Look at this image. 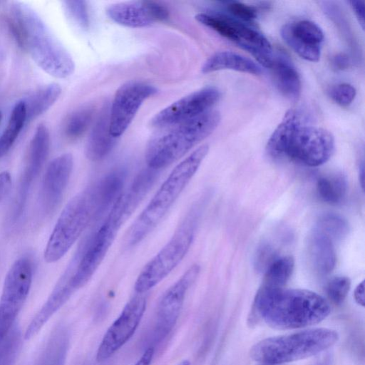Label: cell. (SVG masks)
I'll use <instances>...</instances> for the list:
<instances>
[{"mask_svg": "<svg viewBox=\"0 0 365 365\" xmlns=\"http://www.w3.org/2000/svg\"><path fill=\"white\" fill-rule=\"evenodd\" d=\"M177 365H190V362L188 360L185 359L178 363Z\"/></svg>", "mask_w": 365, "mask_h": 365, "instance_id": "f6af8a7d", "label": "cell"}, {"mask_svg": "<svg viewBox=\"0 0 365 365\" xmlns=\"http://www.w3.org/2000/svg\"><path fill=\"white\" fill-rule=\"evenodd\" d=\"M33 278V264L27 257L16 259L5 277L0 297V341L15 324L29 295Z\"/></svg>", "mask_w": 365, "mask_h": 365, "instance_id": "9c48e42d", "label": "cell"}, {"mask_svg": "<svg viewBox=\"0 0 365 365\" xmlns=\"http://www.w3.org/2000/svg\"><path fill=\"white\" fill-rule=\"evenodd\" d=\"M208 151L209 146L202 145L175 167L127 231L123 240L125 248L140 243L160 223L195 175Z\"/></svg>", "mask_w": 365, "mask_h": 365, "instance_id": "3957f363", "label": "cell"}, {"mask_svg": "<svg viewBox=\"0 0 365 365\" xmlns=\"http://www.w3.org/2000/svg\"><path fill=\"white\" fill-rule=\"evenodd\" d=\"M304 117L297 110H289L267 141L266 150L273 158H282L295 130L304 124Z\"/></svg>", "mask_w": 365, "mask_h": 365, "instance_id": "603a6c76", "label": "cell"}, {"mask_svg": "<svg viewBox=\"0 0 365 365\" xmlns=\"http://www.w3.org/2000/svg\"><path fill=\"white\" fill-rule=\"evenodd\" d=\"M351 7L356 16L358 21L361 24L362 29L364 28V4L363 1H349Z\"/></svg>", "mask_w": 365, "mask_h": 365, "instance_id": "f35d334b", "label": "cell"}, {"mask_svg": "<svg viewBox=\"0 0 365 365\" xmlns=\"http://www.w3.org/2000/svg\"><path fill=\"white\" fill-rule=\"evenodd\" d=\"M294 267L291 256L277 257L264 272L263 286L283 287L290 279Z\"/></svg>", "mask_w": 365, "mask_h": 365, "instance_id": "f1b7e54d", "label": "cell"}, {"mask_svg": "<svg viewBox=\"0 0 365 365\" xmlns=\"http://www.w3.org/2000/svg\"><path fill=\"white\" fill-rule=\"evenodd\" d=\"M64 9L68 15L81 28L89 26V16L86 2L79 0L63 1Z\"/></svg>", "mask_w": 365, "mask_h": 365, "instance_id": "836d02e7", "label": "cell"}, {"mask_svg": "<svg viewBox=\"0 0 365 365\" xmlns=\"http://www.w3.org/2000/svg\"><path fill=\"white\" fill-rule=\"evenodd\" d=\"M359 181L362 189L364 187V165L362 163L359 168Z\"/></svg>", "mask_w": 365, "mask_h": 365, "instance_id": "ee69618b", "label": "cell"}, {"mask_svg": "<svg viewBox=\"0 0 365 365\" xmlns=\"http://www.w3.org/2000/svg\"><path fill=\"white\" fill-rule=\"evenodd\" d=\"M261 365H267V364H262Z\"/></svg>", "mask_w": 365, "mask_h": 365, "instance_id": "7dc6e473", "label": "cell"}, {"mask_svg": "<svg viewBox=\"0 0 365 365\" xmlns=\"http://www.w3.org/2000/svg\"><path fill=\"white\" fill-rule=\"evenodd\" d=\"M329 94L337 104L347 106L354 101L356 96V89L351 85L343 83L331 87Z\"/></svg>", "mask_w": 365, "mask_h": 365, "instance_id": "d590c367", "label": "cell"}, {"mask_svg": "<svg viewBox=\"0 0 365 365\" xmlns=\"http://www.w3.org/2000/svg\"><path fill=\"white\" fill-rule=\"evenodd\" d=\"M317 229L332 240L343 237L348 231V225L343 218L337 215H326L319 220Z\"/></svg>", "mask_w": 365, "mask_h": 365, "instance_id": "1f68e13d", "label": "cell"}, {"mask_svg": "<svg viewBox=\"0 0 365 365\" xmlns=\"http://www.w3.org/2000/svg\"><path fill=\"white\" fill-rule=\"evenodd\" d=\"M9 24L19 46L42 70L58 78L72 75L75 63L71 56L31 7L13 3Z\"/></svg>", "mask_w": 365, "mask_h": 365, "instance_id": "7a4b0ae2", "label": "cell"}, {"mask_svg": "<svg viewBox=\"0 0 365 365\" xmlns=\"http://www.w3.org/2000/svg\"><path fill=\"white\" fill-rule=\"evenodd\" d=\"M158 92L153 86L130 81L116 91L109 109V130L114 138L126 130L143 103Z\"/></svg>", "mask_w": 365, "mask_h": 365, "instance_id": "7c38bea8", "label": "cell"}, {"mask_svg": "<svg viewBox=\"0 0 365 365\" xmlns=\"http://www.w3.org/2000/svg\"><path fill=\"white\" fill-rule=\"evenodd\" d=\"M94 113V108L87 106L78 108L68 115L63 125L65 135L71 139L81 137L91 125Z\"/></svg>", "mask_w": 365, "mask_h": 365, "instance_id": "f546056e", "label": "cell"}, {"mask_svg": "<svg viewBox=\"0 0 365 365\" xmlns=\"http://www.w3.org/2000/svg\"><path fill=\"white\" fill-rule=\"evenodd\" d=\"M71 276L72 273L66 269L50 296L28 325L24 334L25 339H30L36 335L76 291L71 285Z\"/></svg>", "mask_w": 365, "mask_h": 365, "instance_id": "ffe728a7", "label": "cell"}, {"mask_svg": "<svg viewBox=\"0 0 365 365\" xmlns=\"http://www.w3.org/2000/svg\"><path fill=\"white\" fill-rule=\"evenodd\" d=\"M109 109L104 106L92 128L86 145V155L91 161L105 158L116 143L109 130Z\"/></svg>", "mask_w": 365, "mask_h": 365, "instance_id": "44dd1931", "label": "cell"}, {"mask_svg": "<svg viewBox=\"0 0 365 365\" xmlns=\"http://www.w3.org/2000/svg\"><path fill=\"white\" fill-rule=\"evenodd\" d=\"M61 93V86L50 83L36 90L22 100L25 105L26 121L32 120L48 110Z\"/></svg>", "mask_w": 365, "mask_h": 365, "instance_id": "484cf974", "label": "cell"}, {"mask_svg": "<svg viewBox=\"0 0 365 365\" xmlns=\"http://www.w3.org/2000/svg\"><path fill=\"white\" fill-rule=\"evenodd\" d=\"M200 273L198 264H193L170 286L161 297L157 309V331L166 335L175 326L186 293Z\"/></svg>", "mask_w": 365, "mask_h": 365, "instance_id": "5bb4252c", "label": "cell"}, {"mask_svg": "<svg viewBox=\"0 0 365 365\" xmlns=\"http://www.w3.org/2000/svg\"><path fill=\"white\" fill-rule=\"evenodd\" d=\"M195 19L248 51L264 67H271L274 58L272 46L257 30L222 14L200 13Z\"/></svg>", "mask_w": 365, "mask_h": 365, "instance_id": "ba28073f", "label": "cell"}, {"mask_svg": "<svg viewBox=\"0 0 365 365\" xmlns=\"http://www.w3.org/2000/svg\"><path fill=\"white\" fill-rule=\"evenodd\" d=\"M145 294L133 297L118 317L106 331L96 352V361L102 363L112 357L133 336L146 309Z\"/></svg>", "mask_w": 365, "mask_h": 365, "instance_id": "8fae6325", "label": "cell"}, {"mask_svg": "<svg viewBox=\"0 0 365 365\" xmlns=\"http://www.w3.org/2000/svg\"><path fill=\"white\" fill-rule=\"evenodd\" d=\"M280 32L284 41L301 58L312 62L319 60L324 34L315 23L302 20L287 24Z\"/></svg>", "mask_w": 365, "mask_h": 365, "instance_id": "e0dca14e", "label": "cell"}, {"mask_svg": "<svg viewBox=\"0 0 365 365\" xmlns=\"http://www.w3.org/2000/svg\"><path fill=\"white\" fill-rule=\"evenodd\" d=\"M347 190L346 178L341 174L334 173L322 176L317 182L319 198L329 204H337L344 197Z\"/></svg>", "mask_w": 365, "mask_h": 365, "instance_id": "83f0119b", "label": "cell"}, {"mask_svg": "<svg viewBox=\"0 0 365 365\" xmlns=\"http://www.w3.org/2000/svg\"><path fill=\"white\" fill-rule=\"evenodd\" d=\"M96 206L92 186L75 195L61 212L44 251L48 263L61 259L94 220Z\"/></svg>", "mask_w": 365, "mask_h": 365, "instance_id": "52a82bcc", "label": "cell"}, {"mask_svg": "<svg viewBox=\"0 0 365 365\" xmlns=\"http://www.w3.org/2000/svg\"><path fill=\"white\" fill-rule=\"evenodd\" d=\"M1 118H2V114H1V112L0 111V123H1Z\"/></svg>", "mask_w": 365, "mask_h": 365, "instance_id": "bcb514c9", "label": "cell"}, {"mask_svg": "<svg viewBox=\"0 0 365 365\" xmlns=\"http://www.w3.org/2000/svg\"><path fill=\"white\" fill-rule=\"evenodd\" d=\"M21 345V332L15 324L0 341V365H14Z\"/></svg>", "mask_w": 365, "mask_h": 365, "instance_id": "4dcf8cb0", "label": "cell"}, {"mask_svg": "<svg viewBox=\"0 0 365 365\" xmlns=\"http://www.w3.org/2000/svg\"><path fill=\"white\" fill-rule=\"evenodd\" d=\"M11 186V177L9 172L0 173V202L9 193Z\"/></svg>", "mask_w": 365, "mask_h": 365, "instance_id": "74e56055", "label": "cell"}, {"mask_svg": "<svg viewBox=\"0 0 365 365\" xmlns=\"http://www.w3.org/2000/svg\"><path fill=\"white\" fill-rule=\"evenodd\" d=\"M203 202L197 200L189 209L173 236L165 245L143 267L134 289L136 293L145 294L163 280L187 253L202 213Z\"/></svg>", "mask_w": 365, "mask_h": 365, "instance_id": "8992f818", "label": "cell"}, {"mask_svg": "<svg viewBox=\"0 0 365 365\" xmlns=\"http://www.w3.org/2000/svg\"><path fill=\"white\" fill-rule=\"evenodd\" d=\"M220 92L214 86H207L173 102L150 120L155 128H163L192 119L210 110L220 99Z\"/></svg>", "mask_w": 365, "mask_h": 365, "instance_id": "4fadbf2b", "label": "cell"}, {"mask_svg": "<svg viewBox=\"0 0 365 365\" xmlns=\"http://www.w3.org/2000/svg\"><path fill=\"white\" fill-rule=\"evenodd\" d=\"M230 69L253 75L262 73L261 66L241 54L232 51H220L211 56L202 66L203 73Z\"/></svg>", "mask_w": 365, "mask_h": 365, "instance_id": "cb8c5ba5", "label": "cell"}, {"mask_svg": "<svg viewBox=\"0 0 365 365\" xmlns=\"http://www.w3.org/2000/svg\"><path fill=\"white\" fill-rule=\"evenodd\" d=\"M220 121V113L209 110L192 119L160 128L146 145L148 167L159 170L177 161L209 136Z\"/></svg>", "mask_w": 365, "mask_h": 365, "instance_id": "277c9868", "label": "cell"}, {"mask_svg": "<svg viewBox=\"0 0 365 365\" xmlns=\"http://www.w3.org/2000/svg\"><path fill=\"white\" fill-rule=\"evenodd\" d=\"M252 311L271 327L292 329L319 323L329 316L331 308L324 297L310 290L262 285Z\"/></svg>", "mask_w": 365, "mask_h": 365, "instance_id": "6da1fadb", "label": "cell"}, {"mask_svg": "<svg viewBox=\"0 0 365 365\" xmlns=\"http://www.w3.org/2000/svg\"><path fill=\"white\" fill-rule=\"evenodd\" d=\"M338 339L339 334L335 330L314 328L264 339L251 348L250 356L267 365L292 362L319 354Z\"/></svg>", "mask_w": 365, "mask_h": 365, "instance_id": "5b68a950", "label": "cell"}, {"mask_svg": "<svg viewBox=\"0 0 365 365\" xmlns=\"http://www.w3.org/2000/svg\"><path fill=\"white\" fill-rule=\"evenodd\" d=\"M354 299L357 304L364 307L365 297H364V281L359 283L356 287L354 293Z\"/></svg>", "mask_w": 365, "mask_h": 365, "instance_id": "b9f144b4", "label": "cell"}, {"mask_svg": "<svg viewBox=\"0 0 365 365\" xmlns=\"http://www.w3.org/2000/svg\"><path fill=\"white\" fill-rule=\"evenodd\" d=\"M349 64V59L345 54L339 53L334 56L332 58V65L336 69H344L348 67Z\"/></svg>", "mask_w": 365, "mask_h": 365, "instance_id": "ab89813d", "label": "cell"}, {"mask_svg": "<svg viewBox=\"0 0 365 365\" xmlns=\"http://www.w3.org/2000/svg\"><path fill=\"white\" fill-rule=\"evenodd\" d=\"M154 356V349L148 347L134 365H150Z\"/></svg>", "mask_w": 365, "mask_h": 365, "instance_id": "60d3db41", "label": "cell"}, {"mask_svg": "<svg viewBox=\"0 0 365 365\" xmlns=\"http://www.w3.org/2000/svg\"><path fill=\"white\" fill-rule=\"evenodd\" d=\"M26 122V108L21 100L14 106L6 128L0 137V158L9 151Z\"/></svg>", "mask_w": 365, "mask_h": 365, "instance_id": "4316f807", "label": "cell"}, {"mask_svg": "<svg viewBox=\"0 0 365 365\" xmlns=\"http://www.w3.org/2000/svg\"><path fill=\"white\" fill-rule=\"evenodd\" d=\"M270 68L281 93L290 99H297L301 92V81L290 60L284 55L274 56Z\"/></svg>", "mask_w": 365, "mask_h": 365, "instance_id": "d4e9b609", "label": "cell"}, {"mask_svg": "<svg viewBox=\"0 0 365 365\" xmlns=\"http://www.w3.org/2000/svg\"><path fill=\"white\" fill-rule=\"evenodd\" d=\"M308 257L314 271L327 274L332 271L336 263V254L332 240L319 230H315L309 237Z\"/></svg>", "mask_w": 365, "mask_h": 365, "instance_id": "7402d4cb", "label": "cell"}, {"mask_svg": "<svg viewBox=\"0 0 365 365\" xmlns=\"http://www.w3.org/2000/svg\"><path fill=\"white\" fill-rule=\"evenodd\" d=\"M334 150V138L327 130L301 125L292 135L284 158L309 167L326 163Z\"/></svg>", "mask_w": 365, "mask_h": 365, "instance_id": "30bf717a", "label": "cell"}, {"mask_svg": "<svg viewBox=\"0 0 365 365\" xmlns=\"http://www.w3.org/2000/svg\"><path fill=\"white\" fill-rule=\"evenodd\" d=\"M127 173L123 168L110 171L92 185L96 214L92 223L101 222L123 192Z\"/></svg>", "mask_w": 365, "mask_h": 365, "instance_id": "ac0fdd59", "label": "cell"}, {"mask_svg": "<svg viewBox=\"0 0 365 365\" xmlns=\"http://www.w3.org/2000/svg\"><path fill=\"white\" fill-rule=\"evenodd\" d=\"M222 4L234 19L242 23L252 24L257 16V11L255 7L242 2L232 1L222 2Z\"/></svg>", "mask_w": 365, "mask_h": 365, "instance_id": "e575fe53", "label": "cell"}, {"mask_svg": "<svg viewBox=\"0 0 365 365\" xmlns=\"http://www.w3.org/2000/svg\"><path fill=\"white\" fill-rule=\"evenodd\" d=\"M277 258L274 250L269 245L264 244L257 252L255 266L259 271L265 272Z\"/></svg>", "mask_w": 365, "mask_h": 365, "instance_id": "8d00e7d4", "label": "cell"}, {"mask_svg": "<svg viewBox=\"0 0 365 365\" xmlns=\"http://www.w3.org/2000/svg\"><path fill=\"white\" fill-rule=\"evenodd\" d=\"M312 365H333V356L329 353L326 354L314 362Z\"/></svg>", "mask_w": 365, "mask_h": 365, "instance_id": "7bdbcfd3", "label": "cell"}, {"mask_svg": "<svg viewBox=\"0 0 365 365\" xmlns=\"http://www.w3.org/2000/svg\"><path fill=\"white\" fill-rule=\"evenodd\" d=\"M73 166V156L62 154L54 158L45 172L40 192L42 212L50 214L60 204L67 187Z\"/></svg>", "mask_w": 365, "mask_h": 365, "instance_id": "9a60e30c", "label": "cell"}, {"mask_svg": "<svg viewBox=\"0 0 365 365\" xmlns=\"http://www.w3.org/2000/svg\"><path fill=\"white\" fill-rule=\"evenodd\" d=\"M350 287L351 281L349 277L337 276L329 281L326 287V292L333 303L341 304L345 300Z\"/></svg>", "mask_w": 365, "mask_h": 365, "instance_id": "d6a6232c", "label": "cell"}, {"mask_svg": "<svg viewBox=\"0 0 365 365\" xmlns=\"http://www.w3.org/2000/svg\"><path fill=\"white\" fill-rule=\"evenodd\" d=\"M106 14L114 22L133 28L145 27L169 16L165 6L150 1L113 4L106 9Z\"/></svg>", "mask_w": 365, "mask_h": 365, "instance_id": "2e32d148", "label": "cell"}, {"mask_svg": "<svg viewBox=\"0 0 365 365\" xmlns=\"http://www.w3.org/2000/svg\"><path fill=\"white\" fill-rule=\"evenodd\" d=\"M50 135L47 127L40 124L30 141L25 165L19 183V189L29 192L39 175L49 153Z\"/></svg>", "mask_w": 365, "mask_h": 365, "instance_id": "d6986e66", "label": "cell"}]
</instances>
